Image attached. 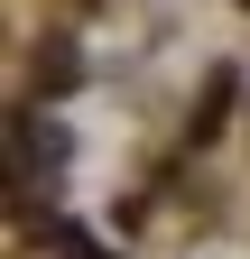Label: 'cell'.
Returning <instances> with one entry per match:
<instances>
[{
	"label": "cell",
	"mask_w": 250,
	"mask_h": 259,
	"mask_svg": "<svg viewBox=\"0 0 250 259\" xmlns=\"http://www.w3.org/2000/svg\"><path fill=\"white\" fill-rule=\"evenodd\" d=\"M241 10H250V0H241Z\"/></svg>",
	"instance_id": "1"
}]
</instances>
